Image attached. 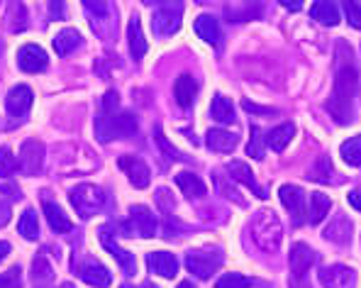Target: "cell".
<instances>
[{"label": "cell", "instance_id": "6da1fadb", "mask_svg": "<svg viewBox=\"0 0 361 288\" xmlns=\"http://www.w3.org/2000/svg\"><path fill=\"white\" fill-rule=\"evenodd\" d=\"M357 86H359L357 71H354L352 64H344V66L337 71L332 93H330V98H327V103H325L327 113H330L337 122H342V125H349V122H352Z\"/></svg>", "mask_w": 361, "mask_h": 288}, {"label": "cell", "instance_id": "7a4b0ae2", "mask_svg": "<svg viewBox=\"0 0 361 288\" xmlns=\"http://www.w3.org/2000/svg\"><path fill=\"white\" fill-rule=\"evenodd\" d=\"M252 237L257 242L259 249L274 254L279 252L281 239H283V227H281V220L274 210H262L254 215L252 220Z\"/></svg>", "mask_w": 361, "mask_h": 288}, {"label": "cell", "instance_id": "3957f363", "mask_svg": "<svg viewBox=\"0 0 361 288\" xmlns=\"http://www.w3.org/2000/svg\"><path fill=\"white\" fill-rule=\"evenodd\" d=\"M137 132V120L130 113H103L95 117V135L100 142H113V140H127Z\"/></svg>", "mask_w": 361, "mask_h": 288}, {"label": "cell", "instance_id": "277c9868", "mask_svg": "<svg viewBox=\"0 0 361 288\" xmlns=\"http://www.w3.org/2000/svg\"><path fill=\"white\" fill-rule=\"evenodd\" d=\"M71 205L76 208V212L78 215L86 220V217L90 215H95V212L100 210V208L105 205V193H103V188H98V186H93V184H81V186H76V188L71 191Z\"/></svg>", "mask_w": 361, "mask_h": 288}, {"label": "cell", "instance_id": "5b68a950", "mask_svg": "<svg viewBox=\"0 0 361 288\" xmlns=\"http://www.w3.org/2000/svg\"><path fill=\"white\" fill-rule=\"evenodd\" d=\"M157 227H159L157 215H154L147 205L130 208V217H127V225H125V230L130 234H137V237H154Z\"/></svg>", "mask_w": 361, "mask_h": 288}, {"label": "cell", "instance_id": "8992f818", "mask_svg": "<svg viewBox=\"0 0 361 288\" xmlns=\"http://www.w3.org/2000/svg\"><path fill=\"white\" fill-rule=\"evenodd\" d=\"M222 264L220 252H188L185 254V269L198 279H210Z\"/></svg>", "mask_w": 361, "mask_h": 288}, {"label": "cell", "instance_id": "52a82bcc", "mask_svg": "<svg viewBox=\"0 0 361 288\" xmlns=\"http://www.w3.org/2000/svg\"><path fill=\"white\" fill-rule=\"evenodd\" d=\"M118 167H120V172L130 179V184L135 186V188H147V186H149L152 172L145 159L135 157V154H125V157L118 159Z\"/></svg>", "mask_w": 361, "mask_h": 288}, {"label": "cell", "instance_id": "ba28073f", "mask_svg": "<svg viewBox=\"0 0 361 288\" xmlns=\"http://www.w3.org/2000/svg\"><path fill=\"white\" fill-rule=\"evenodd\" d=\"M44 164V144L39 140H27L20 147V159L18 167L25 176H35Z\"/></svg>", "mask_w": 361, "mask_h": 288}, {"label": "cell", "instance_id": "9c48e42d", "mask_svg": "<svg viewBox=\"0 0 361 288\" xmlns=\"http://www.w3.org/2000/svg\"><path fill=\"white\" fill-rule=\"evenodd\" d=\"M279 198H281V203H283L286 210H288L293 225H300V222L305 220V193H302V188H298V186H290V184L281 186Z\"/></svg>", "mask_w": 361, "mask_h": 288}, {"label": "cell", "instance_id": "30bf717a", "mask_svg": "<svg viewBox=\"0 0 361 288\" xmlns=\"http://www.w3.org/2000/svg\"><path fill=\"white\" fill-rule=\"evenodd\" d=\"M152 25H154V32L161 35V37H169V35H173V32H178V28H180V5L178 3H173V5L164 3L161 8L154 13Z\"/></svg>", "mask_w": 361, "mask_h": 288}, {"label": "cell", "instance_id": "8fae6325", "mask_svg": "<svg viewBox=\"0 0 361 288\" xmlns=\"http://www.w3.org/2000/svg\"><path fill=\"white\" fill-rule=\"evenodd\" d=\"M288 264H290V274H293V281H305L310 266L315 264V252L307 247L305 242H295L290 247L288 254Z\"/></svg>", "mask_w": 361, "mask_h": 288}, {"label": "cell", "instance_id": "7c38bea8", "mask_svg": "<svg viewBox=\"0 0 361 288\" xmlns=\"http://www.w3.org/2000/svg\"><path fill=\"white\" fill-rule=\"evenodd\" d=\"M317 279H320V284L325 288H352L354 271L342 264H330V266H322Z\"/></svg>", "mask_w": 361, "mask_h": 288}, {"label": "cell", "instance_id": "4fadbf2b", "mask_svg": "<svg viewBox=\"0 0 361 288\" xmlns=\"http://www.w3.org/2000/svg\"><path fill=\"white\" fill-rule=\"evenodd\" d=\"M47 64H49V56H47V52L37 44H25L23 49L18 52V66L23 68L25 73L44 71Z\"/></svg>", "mask_w": 361, "mask_h": 288}, {"label": "cell", "instance_id": "5bb4252c", "mask_svg": "<svg viewBox=\"0 0 361 288\" xmlns=\"http://www.w3.org/2000/svg\"><path fill=\"white\" fill-rule=\"evenodd\" d=\"M78 271V279L86 281L88 286L93 288H108L113 284V276H110V271L105 269L103 264H98V261H81V264L76 266Z\"/></svg>", "mask_w": 361, "mask_h": 288}, {"label": "cell", "instance_id": "9a60e30c", "mask_svg": "<svg viewBox=\"0 0 361 288\" xmlns=\"http://www.w3.org/2000/svg\"><path fill=\"white\" fill-rule=\"evenodd\" d=\"M100 242H103V247L108 249L110 254L115 257V261L120 264V269L125 271L127 276H135L137 274V261L132 257L130 252H125V249L120 247V244H115V239L110 237V227H100Z\"/></svg>", "mask_w": 361, "mask_h": 288}, {"label": "cell", "instance_id": "2e32d148", "mask_svg": "<svg viewBox=\"0 0 361 288\" xmlns=\"http://www.w3.org/2000/svg\"><path fill=\"white\" fill-rule=\"evenodd\" d=\"M32 90L27 86H15L13 90L8 93V98H5V108H8V113L10 115H15V117H23V115H27L30 113V108H32Z\"/></svg>", "mask_w": 361, "mask_h": 288}, {"label": "cell", "instance_id": "e0dca14e", "mask_svg": "<svg viewBox=\"0 0 361 288\" xmlns=\"http://www.w3.org/2000/svg\"><path fill=\"white\" fill-rule=\"evenodd\" d=\"M147 264H149L152 274L164 276V279H173L178 274V259L171 252H152L147 257Z\"/></svg>", "mask_w": 361, "mask_h": 288}, {"label": "cell", "instance_id": "ac0fdd59", "mask_svg": "<svg viewBox=\"0 0 361 288\" xmlns=\"http://www.w3.org/2000/svg\"><path fill=\"white\" fill-rule=\"evenodd\" d=\"M195 95H198V83H195V78L190 76V73H180L176 78V83H173V98H176V103L180 108H190V105L195 103Z\"/></svg>", "mask_w": 361, "mask_h": 288}, {"label": "cell", "instance_id": "d6986e66", "mask_svg": "<svg viewBox=\"0 0 361 288\" xmlns=\"http://www.w3.org/2000/svg\"><path fill=\"white\" fill-rule=\"evenodd\" d=\"M227 172H230V176L235 181H240V184L247 186V188L252 191V193L257 196V198H267V191H264L262 186L257 184V179H254L252 169H249L244 162H230V164H227Z\"/></svg>", "mask_w": 361, "mask_h": 288}, {"label": "cell", "instance_id": "ffe728a7", "mask_svg": "<svg viewBox=\"0 0 361 288\" xmlns=\"http://www.w3.org/2000/svg\"><path fill=\"white\" fill-rule=\"evenodd\" d=\"M205 144H208V149H212V152H217V154H230V152H235V147L240 144V137L227 130H210L208 135H205Z\"/></svg>", "mask_w": 361, "mask_h": 288}, {"label": "cell", "instance_id": "44dd1931", "mask_svg": "<svg viewBox=\"0 0 361 288\" xmlns=\"http://www.w3.org/2000/svg\"><path fill=\"white\" fill-rule=\"evenodd\" d=\"M127 42H130V54L135 59H142L147 54V49H149L145 40V30H142V20L137 15L127 25Z\"/></svg>", "mask_w": 361, "mask_h": 288}, {"label": "cell", "instance_id": "7402d4cb", "mask_svg": "<svg viewBox=\"0 0 361 288\" xmlns=\"http://www.w3.org/2000/svg\"><path fill=\"white\" fill-rule=\"evenodd\" d=\"M310 18L325 28H334V25H339V10L334 0H315L310 8Z\"/></svg>", "mask_w": 361, "mask_h": 288}, {"label": "cell", "instance_id": "603a6c76", "mask_svg": "<svg viewBox=\"0 0 361 288\" xmlns=\"http://www.w3.org/2000/svg\"><path fill=\"white\" fill-rule=\"evenodd\" d=\"M195 35L200 37L203 42H208L210 47H217L220 44V23H217L212 15H200L195 20Z\"/></svg>", "mask_w": 361, "mask_h": 288}, {"label": "cell", "instance_id": "cb8c5ba5", "mask_svg": "<svg viewBox=\"0 0 361 288\" xmlns=\"http://www.w3.org/2000/svg\"><path fill=\"white\" fill-rule=\"evenodd\" d=\"M176 186L180 188V193H183L185 198H203L205 196V184L200 181V176H195L190 172L176 174Z\"/></svg>", "mask_w": 361, "mask_h": 288}, {"label": "cell", "instance_id": "d4e9b609", "mask_svg": "<svg viewBox=\"0 0 361 288\" xmlns=\"http://www.w3.org/2000/svg\"><path fill=\"white\" fill-rule=\"evenodd\" d=\"M332 210V200L330 196L320 193V191H315V193H310V210H307V220L312 222V225H320L322 220H325L327 215H330Z\"/></svg>", "mask_w": 361, "mask_h": 288}, {"label": "cell", "instance_id": "484cf974", "mask_svg": "<svg viewBox=\"0 0 361 288\" xmlns=\"http://www.w3.org/2000/svg\"><path fill=\"white\" fill-rule=\"evenodd\" d=\"M81 42H83L81 32L66 28V30H61L59 35L54 37V52L59 56H68L73 49H78V47H81Z\"/></svg>", "mask_w": 361, "mask_h": 288}, {"label": "cell", "instance_id": "4316f807", "mask_svg": "<svg viewBox=\"0 0 361 288\" xmlns=\"http://www.w3.org/2000/svg\"><path fill=\"white\" fill-rule=\"evenodd\" d=\"M295 137V127L290 125V122H283V125H279V127H274V130L269 132V137H267V144L271 149H274L276 154H281L286 147L290 144V140Z\"/></svg>", "mask_w": 361, "mask_h": 288}, {"label": "cell", "instance_id": "83f0119b", "mask_svg": "<svg viewBox=\"0 0 361 288\" xmlns=\"http://www.w3.org/2000/svg\"><path fill=\"white\" fill-rule=\"evenodd\" d=\"M44 215H47V220H49V227L54 232H59V234L71 232V220H68L66 212H63L61 208L56 205V203H49V200L44 203Z\"/></svg>", "mask_w": 361, "mask_h": 288}, {"label": "cell", "instance_id": "f1b7e54d", "mask_svg": "<svg viewBox=\"0 0 361 288\" xmlns=\"http://www.w3.org/2000/svg\"><path fill=\"white\" fill-rule=\"evenodd\" d=\"M210 115H212V120L222 122V125H230V122H235V105H232L230 98L217 93L215 98H212Z\"/></svg>", "mask_w": 361, "mask_h": 288}, {"label": "cell", "instance_id": "f546056e", "mask_svg": "<svg viewBox=\"0 0 361 288\" xmlns=\"http://www.w3.org/2000/svg\"><path fill=\"white\" fill-rule=\"evenodd\" d=\"M339 154L342 159L349 164V167H361V137H349L347 142L339 147Z\"/></svg>", "mask_w": 361, "mask_h": 288}, {"label": "cell", "instance_id": "4dcf8cb0", "mask_svg": "<svg viewBox=\"0 0 361 288\" xmlns=\"http://www.w3.org/2000/svg\"><path fill=\"white\" fill-rule=\"evenodd\" d=\"M18 232L23 234L25 239H37V237H39V220H37V212L32 210V208L20 215Z\"/></svg>", "mask_w": 361, "mask_h": 288}, {"label": "cell", "instance_id": "1f68e13d", "mask_svg": "<svg viewBox=\"0 0 361 288\" xmlns=\"http://www.w3.org/2000/svg\"><path fill=\"white\" fill-rule=\"evenodd\" d=\"M215 288H252V279L242 274H222Z\"/></svg>", "mask_w": 361, "mask_h": 288}, {"label": "cell", "instance_id": "d6a6232c", "mask_svg": "<svg viewBox=\"0 0 361 288\" xmlns=\"http://www.w3.org/2000/svg\"><path fill=\"white\" fill-rule=\"evenodd\" d=\"M18 169V157H13L8 147H0V176H13Z\"/></svg>", "mask_w": 361, "mask_h": 288}, {"label": "cell", "instance_id": "836d02e7", "mask_svg": "<svg viewBox=\"0 0 361 288\" xmlns=\"http://www.w3.org/2000/svg\"><path fill=\"white\" fill-rule=\"evenodd\" d=\"M247 154L254 159H264V137L257 125H252V140L247 144Z\"/></svg>", "mask_w": 361, "mask_h": 288}, {"label": "cell", "instance_id": "e575fe53", "mask_svg": "<svg viewBox=\"0 0 361 288\" xmlns=\"http://www.w3.org/2000/svg\"><path fill=\"white\" fill-rule=\"evenodd\" d=\"M0 288H23V269L13 266L5 274H0Z\"/></svg>", "mask_w": 361, "mask_h": 288}, {"label": "cell", "instance_id": "d590c367", "mask_svg": "<svg viewBox=\"0 0 361 288\" xmlns=\"http://www.w3.org/2000/svg\"><path fill=\"white\" fill-rule=\"evenodd\" d=\"M344 13H347V20L354 30H361V3L357 0H342Z\"/></svg>", "mask_w": 361, "mask_h": 288}, {"label": "cell", "instance_id": "8d00e7d4", "mask_svg": "<svg viewBox=\"0 0 361 288\" xmlns=\"http://www.w3.org/2000/svg\"><path fill=\"white\" fill-rule=\"evenodd\" d=\"M32 274H35V281L37 284H47V281L51 279V269L49 264H47L44 257H37L35 259V266H32Z\"/></svg>", "mask_w": 361, "mask_h": 288}, {"label": "cell", "instance_id": "74e56055", "mask_svg": "<svg viewBox=\"0 0 361 288\" xmlns=\"http://www.w3.org/2000/svg\"><path fill=\"white\" fill-rule=\"evenodd\" d=\"M154 135H157V142H159V147H161V152L164 154H169V159H171V162H180V154L176 152V149L171 147V144L166 142V137H164V132H161V127H157V130H154Z\"/></svg>", "mask_w": 361, "mask_h": 288}, {"label": "cell", "instance_id": "f35d334b", "mask_svg": "<svg viewBox=\"0 0 361 288\" xmlns=\"http://www.w3.org/2000/svg\"><path fill=\"white\" fill-rule=\"evenodd\" d=\"M83 5H86V10L90 15H95V18H105L108 15V0H83Z\"/></svg>", "mask_w": 361, "mask_h": 288}, {"label": "cell", "instance_id": "ab89813d", "mask_svg": "<svg viewBox=\"0 0 361 288\" xmlns=\"http://www.w3.org/2000/svg\"><path fill=\"white\" fill-rule=\"evenodd\" d=\"M120 108V95L115 90H108L103 95V113H115Z\"/></svg>", "mask_w": 361, "mask_h": 288}, {"label": "cell", "instance_id": "60d3db41", "mask_svg": "<svg viewBox=\"0 0 361 288\" xmlns=\"http://www.w3.org/2000/svg\"><path fill=\"white\" fill-rule=\"evenodd\" d=\"M8 220H10V203L0 198V227L8 225Z\"/></svg>", "mask_w": 361, "mask_h": 288}, {"label": "cell", "instance_id": "b9f144b4", "mask_svg": "<svg viewBox=\"0 0 361 288\" xmlns=\"http://www.w3.org/2000/svg\"><path fill=\"white\" fill-rule=\"evenodd\" d=\"M281 5H283L286 10H290V13H298V10L302 8V3H305V0H279Z\"/></svg>", "mask_w": 361, "mask_h": 288}, {"label": "cell", "instance_id": "7bdbcfd3", "mask_svg": "<svg viewBox=\"0 0 361 288\" xmlns=\"http://www.w3.org/2000/svg\"><path fill=\"white\" fill-rule=\"evenodd\" d=\"M349 203H352L354 210L361 212V191H352V193H349Z\"/></svg>", "mask_w": 361, "mask_h": 288}, {"label": "cell", "instance_id": "ee69618b", "mask_svg": "<svg viewBox=\"0 0 361 288\" xmlns=\"http://www.w3.org/2000/svg\"><path fill=\"white\" fill-rule=\"evenodd\" d=\"M8 254H10V244L8 242H0V261L8 257Z\"/></svg>", "mask_w": 361, "mask_h": 288}, {"label": "cell", "instance_id": "f6af8a7d", "mask_svg": "<svg viewBox=\"0 0 361 288\" xmlns=\"http://www.w3.org/2000/svg\"><path fill=\"white\" fill-rule=\"evenodd\" d=\"M178 288H195V286L190 281H183V284H178Z\"/></svg>", "mask_w": 361, "mask_h": 288}, {"label": "cell", "instance_id": "bcb514c9", "mask_svg": "<svg viewBox=\"0 0 361 288\" xmlns=\"http://www.w3.org/2000/svg\"><path fill=\"white\" fill-rule=\"evenodd\" d=\"M142 3H147V5H152V3H169V0H142Z\"/></svg>", "mask_w": 361, "mask_h": 288}, {"label": "cell", "instance_id": "7dc6e473", "mask_svg": "<svg viewBox=\"0 0 361 288\" xmlns=\"http://www.w3.org/2000/svg\"><path fill=\"white\" fill-rule=\"evenodd\" d=\"M61 288H73V286H71V284H63Z\"/></svg>", "mask_w": 361, "mask_h": 288}, {"label": "cell", "instance_id": "c3c4849f", "mask_svg": "<svg viewBox=\"0 0 361 288\" xmlns=\"http://www.w3.org/2000/svg\"><path fill=\"white\" fill-rule=\"evenodd\" d=\"M120 288H135V286H127V284H125V286H120Z\"/></svg>", "mask_w": 361, "mask_h": 288}, {"label": "cell", "instance_id": "681fc988", "mask_svg": "<svg viewBox=\"0 0 361 288\" xmlns=\"http://www.w3.org/2000/svg\"><path fill=\"white\" fill-rule=\"evenodd\" d=\"M149 288H154V286H149Z\"/></svg>", "mask_w": 361, "mask_h": 288}]
</instances>
